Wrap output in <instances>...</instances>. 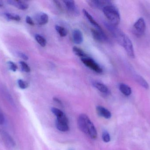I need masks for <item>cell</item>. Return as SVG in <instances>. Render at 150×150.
Here are the masks:
<instances>
[{"instance_id":"cell-1","label":"cell","mask_w":150,"mask_h":150,"mask_svg":"<svg viewBox=\"0 0 150 150\" xmlns=\"http://www.w3.org/2000/svg\"><path fill=\"white\" fill-rule=\"evenodd\" d=\"M105 26L117 42L124 48L128 55L131 58H134V50L130 39L116 26L108 23H106Z\"/></svg>"},{"instance_id":"cell-2","label":"cell","mask_w":150,"mask_h":150,"mask_svg":"<svg viewBox=\"0 0 150 150\" xmlns=\"http://www.w3.org/2000/svg\"><path fill=\"white\" fill-rule=\"evenodd\" d=\"M103 12L110 23L117 26L120 22V16L118 9L112 4L105 7L103 9Z\"/></svg>"},{"instance_id":"cell-3","label":"cell","mask_w":150,"mask_h":150,"mask_svg":"<svg viewBox=\"0 0 150 150\" xmlns=\"http://www.w3.org/2000/svg\"><path fill=\"white\" fill-rule=\"evenodd\" d=\"M146 26L145 20L143 18H138L133 26V32L136 36H142L146 30Z\"/></svg>"},{"instance_id":"cell-4","label":"cell","mask_w":150,"mask_h":150,"mask_svg":"<svg viewBox=\"0 0 150 150\" xmlns=\"http://www.w3.org/2000/svg\"><path fill=\"white\" fill-rule=\"evenodd\" d=\"M0 140L9 149H13L16 146V142L11 136L6 131L1 129H0Z\"/></svg>"},{"instance_id":"cell-5","label":"cell","mask_w":150,"mask_h":150,"mask_svg":"<svg viewBox=\"0 0 150 150\" xmlns=\"http://www.w3.org/2000/svg\"><path fill=\"white\" fill-rule=\"evenodd\" d=\"M91 121L85 114H81L78 119L77 123L79 128L83 133L88 134V129Z\"/></svg>"},{"instance_id":"cell-6","label":"cell","mask_w":150,"mask_h":150,"mask_svg":"<svg viewBox=\"0 0 150 150\" xmlns=\"http://www.w3.org/2000/svg\"><path fill=\"white\" fill-rule=\"evenodd\" d=\"M81 61L85 66L97 73H101L103 71L100 66L94 60L91 58L88 57L82 58Z\"/></svg>"},{"instance_id":"cell-7","label":"cell","mask_w":150,"mask_h":150,"mask_svg":"<svg viewBox=\"0 0 150 150\" xmlns=\"http://www.w3.org/2000/svg\"><path fill=\"white\" fill-rule=\"evenodd\" d=\"M86 2L93 9H102L106 6L112 4L111 1L105 0H88Z\"/></svg>"},{"instance_id":"cell-8","label":"cell","mask_w":150,"mask_h":150,"mask_svg":"<svg viewBox=\"0 0 150 150\" xmlns=\"http://www.w3.org/2000/svg\"><path fill=\"white\" fill-rule=\"evenodd\" d=\"M92 34L94 39L99 42H104L107 41L108 38L103 31H100L95 29H91Z\"/></svg>"},{"instance_id":"cell-9","label":"cell","mask_w":150,"mask_h":150,"mask_svg":"<svg viewBox=\"0 0 150 150\" xmlns=\"http://www.w3.org/2000/svg\"><path fill=\"white\" fill-rule=\"evenodd\" d=\"M63 2L69 12L75 15L78 14V10L76 7L74 1L73 0H65Z\"/></svg>"},{"instance_id":"cell-10","label":"cell","mask_w":150,"mask_h":150,"mask_svg":"<svg viewBox=\"0 0 150 150\" xmlns=\"http://www.w3.org/2000/svg\"><path fill=\"white\" fill-rule=\"evenodd\" d=\"M7 2L8 3V4L12 6H15L16 8L23 10L28 9L29 6L26 3L22 1L9 0L7 1Z\"/></svg>"},{"instance_id":"cell-11","label":"cell","mask_w":150,"mask_h":150,"mask_svg":"<svg viewBox=\"0 0 150 150\" xmlns=\"http://www.w3.org/2000/svg\"><path fill=\"white\" fill-rule=\"evenodd\" d=\"M96 111L97 113L99 116L104 117L105 119H110L112 116L111 112L108 109L101 106L97 107H96Z\"/></svg>"},{"instance_id":"cell-12","label":"cell","mask_w":150,"mask_h":150,"mask_svg":"<svg viewBox=\"0 0 150 150\" xmlns=\"http://www.w3.org/2000/svg\"><path fill=\"white\" fill-rule=\"evenodd\" d=\"M83 12L85 16L87 18V19H88V21L90 22V23H91L94 27L96 28L97 30L100 31H103L101 27L94 20L93 17L91 16V14H90L86 10L83 9Z\"/></svg>"},{"instance_id":"cell-13","label":"cell","mask_w":150,"mask_h":150,"mask_svg":"<svg viewBox=\"0 0 150 150\" xmlns=\"http://www.w3.org/2000/svg\"><path fill=\"white\" fill-rule=\"evenodd\" d=\"M133 77H134L133 78L134 79L135 81L137 82L142 87L146 90L149 89V84L142 77L138 74H134V73H133Z\"/></svg>"},{"instance_id":"cell-14","label":"cell","mask_w":150,"mask_h":150,"mask_svg":"<svg viewBox=\"0 0 150 150\" xmlns=\"http://www.w3.org/2000/svg\"><path fill=\"white\" fill-rule=\"evenodd\" d=\"M68 122L57 119L56 121V127L60 131L67 132L69 130Z\"/></svg>"},{"instance_id":"cell-15","label":"cell","mask_w":150,"mask_h":150,"mask_svg":"<svg viewBox=\"0 0 150 150\" xmlns=\"http://www.w3.org/2000/svg\"><path fill=\"white\" fill-rule=\"evenodd\" d=\"M73 39L76 44L79 45L83 42V33L80 30L76 29L73 32Z\"/></svg>"},{"instance_id":"cell-16","label":"cell","mask_w":150,"mask_h":150,"mask_svg":"<svg viewBox=\"0 0 150 150\" xmlns=\"http://www.w3.org/2000/svg\"><path fill=\"white\" fill-rule=\"evenodd\" d=\"M36 20L39 25H43L48 23L49 17L48 15L45 13H41L37 15Z\"/></svg>"},{"instance_id":"cell-17","label":"cell","mask_w":150,"mask_h":150,"mask_svg":"<svg viewBox=\"0 0 150 150\" xmlns=\"http://www.w3.org/2000/svg\"><path fill=\"white\" fill-rule=\"evenodd\" d=\"M119 89L121 92L126 96H129L132 93L131 88L127 85L124 83H120L119 85Z\"/></svg>"},{"instance_id":"cell-18","label":"cell","mask_w":150,"mask_h":150,"mask_svg":"<svg viewBox=\"0 0 150 150\" xmlns=\"http://www.w3.org/2000/svg\"><path fill=\"white\" fill-rule=\"evenodd\" d=\"M93 85L94 87L102 93L108 94L109 92L108 88L105 85L99 82H94L93 83Z\"/></svg>"},{"instance_id":"cell-19","label":"cell","mask_w":150,"mask_h":150,"mask_svg":"<svg viewBox=\"0 0 150 150\" xmlns=\"http://www.w3.org/2000/svg\"><path fill=\"white\" fill-rule=\"evenodd\" d=\"M88 134L92 139H95L97 137V132L96 128L91 122L89 124L88 129Z\"/></svg>"},{"instance_id":"cell-20","label":"cell","mask_w":150,"mask_h":150,"mask_svg":"<svg viewBox=\"0 0 150 150\" xmlns=\"http://www.w3.org/2000/svg\"><path fill=\"white\" fill-rule=\"evenodd\" d=\"M73 51L76 55L80 57L81 59L87 57L86 54L84 53V52L82 49L79 48L77 47L76 46L74 47L73 48Z\"/></svg>"},{"instance_id":"cell-21","label":"cell","mask_w":150,"mask_h":150,"mask_svg":"<svg viewBox=\"0 0 150 150\" xmlns=\"http://www.w3.org/2000/svg\"><path fill=\"white\" fill-rule=\"evenodd\" d=\"M55 29L57 32L62 37H66L68 34V31L66 28L60 26H55Z\"/></svg>"},{"instance_id":"cell-22","label":"cell","mask_w":150,"mask_h":150,"mask_svg":"<svg viewBox=\"0 0 150 150\" xmlns=\"http://www.w3.org/2000/svg\"><path fill=\"white\" fill-rule=\"evenodd\" d=\"M35 39L37 42L42 47H45L46 45L47 41L45 38L39 34H37L35 36Z\"/></svg>"},{"instance_id":"cell-23","label":"cell","mask_w":150,"mask_h":150,"mask_svg":"<svg viewBox=\"0 0 150 150\" xmlns=\"http://www.w3.org/2000/svg\"><path fill=\"white\" fill-rule=\"evenodd\" d=\"M52 112L57 117V119L62 118V117L66 115L62 111H61L59 109L54 108V107L52 108Z\"/></svg>"},{"instance_id":"cell-24","label":"cell","mask_w":150,"mask_h":150,"mask_svg":"<svg viewBox=\"0 0 150 150\" xmlns=\"http://www.w3.org/2000/svg\"><path fill=\"white\" fill-rule=\"evenodd\" d=\"M5 16L7 18L11 20H15L18 21L21 20V18L19 16L16 14H11V13H7L5 14Z\"/></svg>"},{"instance_id":"cell-25","label":"cell","mask_w":150,"mask_h":150,"mask_svg":"<svg viewBox=\"0 0 150 150\" xmlns=\"http://www.w3.org/2000/svg\"><path fill=\"white\" fill-rule=\"evenodd\" d=\"M18 86L20 89L24 90L26 89L28 87V83L26 82L25 81L22 80V79H19L18 81Z\"/></svg>"},{"instance_id":"cell-26","label":"cell","mask_w":150,"mask_h":150,"mask_svg":"<svg viewBox=\"0 0 150 150\" xmlns=\"http://www.w3.org/2000/svg\"><path fill=\"white\" fill-rule=\"evenodd\" d=\"M19 63L21 65L22 70L25 72H29L30 71V67L25 62L20 61Z\"/></svg>"},{"instance_id":"cell-27","label":"cell","mask_w":150,"mask_h":150,"mask_svg":"<svg viewBox=\"0 0 150 150\" xmlns=\"http://www.w3.org/2000/svg\"><path fill=\"white\" fill-rule=\"evenodd\" d=\"M8 65L9 68L11 70H12L13 72H15L16 71L17 69H18L17 66L12 61H8Z\"/></svg>"},{"instance_id":"cell-28","label":"cell","mask_w":150,"mask_h":150,"mask_svg":"<svg viewBox=\"0 0 150 150\" xmlns=\"http://www.w3.org/2000/svg\"><path fill=\"white\" fill-rule=\"evenodd\" d=\"M102 139L104 142L106 143L109 142L110 141V136L109 134L106 131H105L103 133Z\"/></svg>"},{"instance_id":"cell-29","label":"cell","mask_w":150,"mask_h":150,"mask_svg":"<svg viewBox=\"0 0 150 150\" xmlns=\"http://www.w3.org/2000/svg\"><path fill=\"white\" fill-rule=\"evenodd\" d=\"M5 122V118L2 111L0 109V125H3Z\"/></svg>"},{"instance_id":"cell-30","label":"cell","mask_w":150,"mask_h":150,"mask_svg":"<svg viewBox=\"0 0 150 150\" xmlns=\"http://www.w3.org/2000/svg\"><path fill=\"white\" fill-rule=\"evenodd\" d=\"M18 55L19 57L23 59L24 60H27L29 59L27 55H26L25 54L23 53H21V52H19V53H18Z\"/></svg>"},{"instance_id":"cell-31","label":"cell","mask_w":150,"mask_h":150,"mask_svg":"<svg viewBox=\"0 0 150 150\" xmlns=\"http://www.w3.org/2000/svg\"><path fill=\"white\" fill-rule=\"evenodd\" d=\"M26 22L27 23L31 26H33L34 25V22H33L30 16H27L26 18Z\"/></svg>"},{"instance_id":"cell-32","label":"cell","mask_w":150,"mask_h":150,"mask_svg":"<svg viewBox=\"0 0 150 150\" xmlns=\"http://www.w3.org/2000/svg\"><path fill=\"white\" fill-rule=\"evenodd\" d=\"M53 100L54 101H55V102H56V103H58V104H59V105H62L61 101L59 99L57 98H54Z\"/></svg>"},{"instance_id":"cell-33","label":"cell","mask_w":150,"mask_h":150,"mask_svg":"<svg viewBox=\"0 0 150 150\" xmlns=\"http://www.w3.org/2000/svg\"><path fill=\"white\" fill-rule=\"evenodd\" d=\"M3 6V4L2 2L1 1H0V7H2Z\"/></svg>"}]
</instances>
